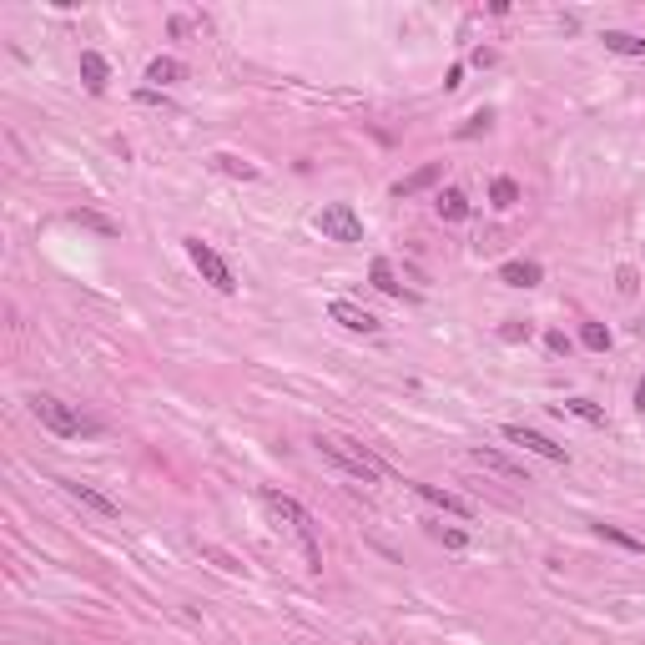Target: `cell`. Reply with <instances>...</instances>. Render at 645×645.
<instances>
[{
	"mask_svg": "<svg viewBox=\"0 0 645 645\" xmlns=\"http://www.w3.org/2000/svg\"><path fill=\"white\" fill-rule=\"evenodd\" d=\"M313 449H318L322 464H333L343 479H358V484H379L383 479V464L364 449V444H353V439H338V434H318L313 439Z\"/></svg>",
	"mask_w": 645,
	"mask_h": 645,
	"instance_id": "6da1fadb",
	"label": "cell"
},
{
	"mask_svg": "<svg viewBox=\"0 0 645 645\" xmlns=\"http://www.w3.org/2000/svg\"><path fill=\"white\" fill-rule=\"evenodd\" d=\"M26 404H30V414L41 419V429H51L56 439H86V434H101V423H96V419L76 414V408H71L66 398H56V393H30Z\"/></svg>",
	"mask_w": 645,
	"mask_h": 645,
	"instance_id": "7a4b0ae2",
	"label": "cell"
},
{
	"mask_svg": "<svg viewBox=\"0 0 645 645\" xmlns=\"http://www.w3.org/2000/svg\"><path fill=\"white\" fill-rule=\"evenodd\" d=\"M263 505L297 534V545H303V555H308V570L318 575V570H322V549H318V534H313V515L297 505L293 494H282V490H263Z\"/></svg>",
	"mask_w": 645,
	"mask_h": 645,
	"instance_id": "3957f363",
	"label": "cell"
},
{
	"mask_svg": "<svg viewBox=\"0 0 645 645\" xmlns=\"http://www.w3.org/2000/svg\"><path fill=\"white\" fill-rule=\"evenodd\" d=\"M313 227H318L328 242H343V247H353V242H364V217L348 207V202H328V207L313 217Z\"/></svg>",
	"mask_w": 645,
	"mask_h": 645,
	"instance_id": "277c9868",
	"label": "cell"
},
{
	"mask_svg": "<svg viewBox=\"0 0 645 645\" xmlns=\"http://www.w3.org/2000/svg\"><path fill=\"white\" fill-rule=\"evenodd\" d=\"M182 247H187V257H192V267L202 272V282H212L217 293H238V278H232V267H227L222 253H212L202 238H187Z\"/></svg>",
	"mask_w": 645,
	"mask_h": 645,
	"instance_id": "5b68a950",
	"label": "cell"
},
{
	"mask_svg": "<svg viewBox=\"0 0 645 645\" xmlns=\"http://www.w3.org/2000/svg\"><path fill=\"white\" fill-rule=\"evenodd\" d=\"M499 434H505L509 444H519V449H530V454H540V459H549V464H570V449H565V444H555V439H545L540 429H524V423H505Z\"/></svg>",
	"mask_w": 645,
	"mask_h": 645,
	"instance_id": "8992f818",
	"label": "cell"
},
{
	"mask_svg": "<svg viewBox=\"0 0 645 645\" xmlns=\"http://www.w3.org/2000/svg\"><path fill=\"white\" fill-rule=\"evenodd\" d=\"M469 459H474L479 469H490V474L509 479V484H530V474H524V464H515L509 454L490 449V444H474V449H469Z\"/></svg>",
	"mask_w": 645,
	"mask_h": 645,
	"instance_id": "52a82bcc",
	"label": "cell"
},
{
	"mask_svg": "<svg viewBox=\"0 0 645 645\" xmlns=\"http://www.w3.org/2000/svg\"><path fill=\"white\" fill-rule=\"evenodd\" d=\"M328 318H333L338 328H348V333H379L383 328L373 313L358 308V303H348V297H333V303H328Z\"/></svg>",
	"mask_w": 645,
	"mask_h": 645,
	"instance_id": "ba28073f",
	"label": "cell"
},
{
	"mask_svg": "<svg viewBox=\"0 0 645 645\" xmlns=\"http://www.w3.org/2000/svg\"><path fill=\"white\" fill-rule=\"evenodd\" d=\"M56 484H61V490H66V494H71V499H76V505H86V509H96V515H101V519H116V515H121V505H116L112 494H101V490H96V484H81V479H56Z\"/></svg>",
	"mask_w": 645,
	"mask_h": 645,
	"instance_id": "9c48e42d",
	"label": "cell"
},
{
	"mask_svg": "<svg viewBox=\"0 0 645 645\" xmlns=\"http://www.w3.org/2000/svg\"><path fill=\"white\" fill-rule=\"evenodd\" d=\"M414 494H419L423 505H434V509H444V515H459V519H474V505L464 499V494H454V490H439V484H414Z\"/></svg>",
	"mask_w": 645,
	"mask_h": 645,
	"instance_id": "30bf717a",
	"label": "cell"
},
{
	"mask_svg": "<svg viewBox=\"0 0 645 645\" xmlns=\"http://www.w3.org/2000/svg\"><path fill=\"white\" fill-rule=\"evenodd\" d=\"M439 177H444V162H423L419 172H408V177H398V182H393V197H398V202H404V197H419L423 187H434Z\"/></svg>",
	"mask_w": 645,
	"mask_h": 645,
	"instance_id": "8fae6325",
	"label": "cell"
},
{
	"mask_svg": "<svg viewBox=\"0 0 645 645\" xmlns=\"http://www.w3.org/2000/svg\"><path fill=\"white\" fill-rule=\"evenodd\" d=\"M81 81L91 96H101L106 91V81H112V66H106V56H96V51H81Z\"/></svg>",
	"mask_w": 645,
	"mask_h": 645,
	"instance_id": "7c38bea8",
	"label": "cell"
},
{
	"mask_svg": "<svg viewBox=\"0 0 645 645\" xmlns=\"http://www.w3.org/2000/svg\"><path fill=\"white\" fill-rule=\"evenodd\" d=\"M540 278H545V267L530 263V257H515V263L499 267V282H509V288H534Z\"/></svg>",
	"mask_w": 645,
	"mask_h": 645,
	"instance_id": "4fadbf2b",
	"label": "cell"
},
{
	"mask_svg": "<svg viewBox=\"0 0 645 645\" xmlns=\"http://www.w3.org/2000/svg\"><path fill=\"white\" fill-rule=\"evenodd\" d=\"M368 282H373L383 297H404V282H398V272H393L389 257H373V263H368Z\"/></svg>",
	"mask_w": 645,
	"mask_h": 645,
	"instance_id": "5bb4252c",
	"label": "cell"
},
{
	"mask_svg": "<svg viewBox=\"0 0 645 645\" xmlns=\"http://www.w3.org/2000/svg\"><path fill=\"white\" fill-rule=\"evenodd\" d=\"M600 41H605V51H616V56L645 61V36H631V30H605Z\"/></svg>",
	"mask_w": 645,
	"mask_h": 645,
	"instance_id": "9a60e30c",
	"label": "cell"
},
{
	"mask_svg": "<svg viewBox=\"0 0 645 645\" xmlns=\"http://www.w3.org/2000/svg\"><path fill=\"white\" fill-rule=\"evenodd\" d=\"M182 76H187V66H182L177 56H156L152 66H147V81H152L156 91H162V86H172V81H182Z\"/></svg>",
	"mask_w": 645,
	"mask_h": 645,
	"instance_id": "2e32d148",
	"label": "cell"
},
{
	"mask_svg": "<svg viewBox=\"0 0 645 645\" xmlns=\"http://www.w3.org/2000/svg\"><path fill=\"white\" fill-rule=\"evenodd\" d=\"M434 207H439V217H444V222H464V217H469V197H464L459 187H444Z\"/></svg>",
	"mask_w": 645,
	"mask_h": 645,
	"instance_id": "e0dca14e",
	"label": "cell"
},
{
	"mask_svg": "<svg viewBox=\"0 0 645 645\" xmlns=\"http://www.w3.org/2000/svg\"><path fill=\"white\" fill-rule=\"evenodd\" d=\"M212 167L227 172V177H242V182H257V167L253 162H242V156H232V152H217L212 156Z\"/></svg>",
	"mask_w": 645,
	"mask_h": 645,
	"instance_id": "ac0fdd59",
	"label": "cell"
},
{
	"mask_svg": "<svg viewBox=\"0 0 645 645\" xmlns=\"http://www.w3.org/2000/svg\"><path fill=\"white\" fill-rule=\"evenodd\" d=\"M490 202H494V207H499V212H509V207H515V202H519V182H515V177H494V187H490Z\"/></svg>",
	"mask_w": 645,
	"mask_h": 645,
	"instance_id": "d6986e66",
	"label": "cell"
},
{
	"mask_svg": "<svg viewBox=\"0 0 645 645\" xmlns=\"http://www.w3.org/2000/svg\"><path fill=\"white\" fill-rule=\"evenodd\" d=\"M580 343H585L590 353H605L610 348V328H605V322H580Z\"/></svg>",
	"mask_w": 645,
	"mask_h": 645,
	"instance_id": "ffe728a7",
	"label": "cell"
},
{
	"mask_svg": "<svg viewBox=\"0 0 645 645\" xmlns=\"http://www.w3.org/2000/svg\"><path fill=\"white\" fill-rule=\"evenodd\" d=\"M565 414H575V419H585V423H605V408H595L590 398H565Z\"/></svg>",
	"mask_w": 645,
	"mask_h": 645,
	"instance_id": "44dd1931",
	"label": "cell"
},
{
	"mask_svg": "<svg viewBox=\"0 0 645 645\" xmlns=\"http://www.w3.org/2000/svg\"><path fill=\"white\" fill-rule=\"evenodd\" d=\"M616 293H620V297H635V293H641V278H635V267H631V263H620V267H616Z\"/></svg>",
	"mask_w": 645,
	"mask_h": 645,
	"instance_id": "7402d4cb",
	"label": "cell"
},
{
	"mask_svg": "<svg viewBox=\"0 0 645 645\" xmlns=\"http://www.w3.org/2000/svg\"><path fill=\"white\" fill-rule=\"evenodd\" d=\"M71 222L91 227V232H101V238H116V222H106V217H96V212H71Z\"/></svg>",
	"mask_w": 645,
	"mask_h": 645,
	"instance_id": "603a6c76",
	"label": "cell"
},
{
	"mask_svg": "<svg viewBox=\"0 0 645 645\" xmlns=\"http://www.w3.org/2000/svg\"><path fill=\"white\" fill-rule=\"evenodd\" d=\"M490 121H494V112H474V116H469V121H464L459 131H454V137H459V141H469V137H479V131H490Z\"/></svg>",
	"mask_w": 645,
	"mask_h": 645,
	"instance_id": "cb8c5ba5",
	"label": "cell"
},
{
	"mask_svg": "<svg viewBox=\"0 0 645 645\" xmlns=\"http://www.w3.org/2000/svg\"><path fill=\"white\" fill-rule=\"evenodd\" d=\"M202 555L207 560H217V570H227V575H242V565L232 560V555H222V549H212V545H202Z\"/></svg>",
	"mask_w": 645,
	"mask_h": 645,
	"instance_id": "d4e9b609",
	"label": "cell"
},
{
	"mask_svg": "<svg viewBox=\"0 0 645 645\" xmlns=\"http://www.w3.org/2000/svg\"><path fill=\"white\" fill-rule=\"evenodd\" d=\"M439 540H444V549H469V534H464V530H444V524H439Z\"/></svg>",
	"mask_w": 645,
	"mask_h": 645,
	"instance_id": "484cf974",
	"label": "cell"
},
{
	"mask_svg": "<svg viewBox=\"0 0 645 645\" xmlns=\"http://www.w3.org/2000/svg\"><path fill=\"white\" fill-rule=\"evenodd\" d=\"M600 534L605 540H616L620 549H641V540H631V534H620V530H610V524H600Z\"/></svg>",
	"mask_w": 645,
	"mask_h": 645,
	"instance_id": "4316f807",
	"label": "cell"
},
{
	"mask_svg": "<svg viewBox=\"0 0 645 645\" xmlns=\"http://www.w3.org/2000/svg\"><path fill=\"white\" fill-rule=\"evenodd\" d=\"M137 101H141V106H162V101H167V96H162L156 86H141V91H137Z\"/></svg>",
	"mask_w": 645,
	"mask_h": 645,
	"instance_id": "83f0119b",
	"label": "cell"
},
{
	"mask_svg": "<svg viewBox=\"0 0 645 645\" xmlns=\"http://www.w3.org/2000/svg\"><path fill=\"white\" fill-rule=\"evenodd\" d=\"M549 353H570V338H565V333H549Z\"/></svg>",
	"mask_w": 645,
	"mask_h": 645,
	"instance_id": "f1b7e54d",
	"label": "cell"
},
{
	"mask_svg": "<svg viewBox=\"0 0 645 645\" xmlns=\"http://www.w3.org/2000/svg\"><path fill=\"white\" fill-rule=\"evenodd\" d=\"M635 408L645 414V373H641V383H635Z\"/></svg>",
	"mask_w": 645,
	"mask_h": 645,
	"instance_id": "f546056e",
	"label": "cell"
}]
</instances>
